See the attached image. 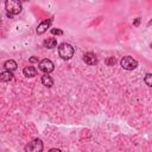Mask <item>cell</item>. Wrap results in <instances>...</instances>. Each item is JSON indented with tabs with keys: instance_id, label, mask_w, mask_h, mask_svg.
<instances>
[{
	"instance_id": "obj_1",
	"label": "cell",
	"mask_w": 152,
	"mask_h": 152,
	"mask_svg": "<svg viewBox=\"0 0 152 152\" xmlns=\"http://www.w3.org/2000/svg\"><path fill=\"white\" fill-rule=\"evenodd\" d=\"M5 8H6L8 15L10 14H19L23 10L21 2L18 0H7L5 2Z\"/></svg>"
},
{
	"instance_id": "obj_2",
	"label": "cell",
	"mask_w": 152,
	"mask_h": 152,
	"mask_svg": "<svg viewBox=\"0 0 152 152\" xmlns=\"http://www.w3.org/2000/svg\"><path fill=\"white\" fill-rule=\"evenodd\" d=\"M58 53H59L61 58H63V59H70L72 57V55H74V48L70 44L63 43L58 48Z\"/></svg>"
},
{
	"instance_id": "obj_3",
	"label": "cell",
	"mask_w": 152,
	"mask_h": 152,
	"mask_svg": "<svg viewBox=\"0 0 152 152\" xmlns=\"http://www.w3.org/2000/svg\"><path fill=\"white\" fill-rule=\"evenodd\" d=\"M43 147L44 145L40 139H33L25 146V152H42Z\"/></svg>"
},
{
	"instance_id": "obj_4",
	"label": "cell",
	"mask_w": 152,
	"mask_h": 152,
	"mask_svg": "<svg viewBox=\"0 0 152 152\" xmlns=\"http://www.w3.org/2000/svg\"><path fill=\"white\" fill-rule=\"evenodd\" d=\"M120 64H121V66H122L124 69H126V70H133V69H135V68L138 66V62H137L134 58H132L131 56L122 57V59L120 61Z\"/></svg>"
},
{
	"instance_id": "obj_5",
	"label": "cell",
	"mask_w": 152,
	"mask_h": 152,
	"mask_svg": "<svg viewBox=\"0 0 152 152\" xmlns=\"http://www.w3.org/2000/svg\"><path fill=\"white\" fill-rule=\"evenodd\" d=\"M38 66H39V70L43 71V72H45V74H49V72L53 71V69H55L53 63H52L50 59H48V58L42 59V61L39 62V65H38Z\"/></svg>"
},
{
	"instance_id": "obj_6",
	"label": "cell",
	"mask_w": 152,
	"mask_h": 152,
	"mask_svg": "<svg viewBox=\"0 0 152 152\" xmlns=\"http://www.w3.org/2000/svg\"><path fill=\"white\" fill-rule=\"evenodd\" d=\"M83 61H84L88 65H95V64L97 63L96 56H95L93 52H87V53H84V56H83Z\"/></svg>"
},
{
	"instance_id": "obj_7",
	"label": "cell",
	"mask_w": 152,
	"mask_h": 152,
	"mask_svg": "<svg viewBox=\"0 0 152 152\" xmlns=\"http://www.w3.org/2000/svg\"><path fill=\"white\" fill-rule=\"evenodd\" d=\"M50 24H51V20H50V19L42 21V23L38 25V27H37V33H38V34H43V33L50 27Z\"/></svg>"
},
{
	"instance_id": "obj_8",
	"label": "cell",
	"mask_w": 152,
	"mask_h": 152,
	"mask_svg": "<svg viewBox=\"0 0 152 152\" xmlns=\"http://www.w3.org/2000/svg\"><path fill=\"white\" fill-rule=\"evenodd\" d=\"M23 72H24V75L26 77H34L37 75V69L33 68V66H26Z\"/></svg>"
},
{
	"instance_id": "obj_9",
	"label": "cell",
	"mask_w": 152,
	"mask_h": 152,
	"mask_svg": "<svg viewBox=\"0 0 152 152\" xmlns=\"http://www.w3.org/2000/svg\"><path fill=\"white\" fill-rule=\"evenodd\" d=\"M42 83H43V86L50 88L53 84V80L51 76H49V74H45L44 76H42Z\"/></svg>"
},
{
	"instance_id": "obj_10",
	"label": "cell",
	"mask_w": 152,
	"mask_h": 152,
	"mask_svg": "<svg viewBox=\"0 0 152 152\" xmlns=\"http://www.w3.org/2000/svg\"><path fill=\"white\" fill-rule=\"evenodd\" d=\"M4 66L6 68L7 71H11V72H12V71H14V70L17 69L18 65H17V63H15L13 59H10V61H6V62H5Z\"/></svg>"
},
{
	"instance_id": "obj_11",
	"label": "cell",
	"mask_w": 152,
	"mask_h": 152,
	"mask_svg": "<svg viewBox=\"0 0 152 152\" xmlns=\"http://www.w3.org/2000/svg\"><path fill=\"white\" fill-rule=\"evenodd\" d=\"M13 78V74L11 71H2L0 75V80L2 82H10Z\"/></svg>"
},
{
	"instance_id": "obj_12",
	"label": "cell",
	"mask_w": 152,
	"mask_h": 152,
	"mask_svg": "<svg viewBox=\"0 0 152 152\" xmlns=\"http://www.w3.org/2000/svg\"><path fill=\"white\" fill-rule=\"evenodd\" d=\"M56 45H57V40L55 38H48L44 42V46L48 49H53V48H56Z\"/></svg>"
},
{
	"instance_id": "obj_13",
	"label": "cell",
	"mask_w": 152,
	"mask_h": 152,
	"mask_svg": "<svg viewBox=\"0 0 152 152\" xmlns=\"http://www.w3.org/2000/svg\"><path fill=\"white\" fill-rule=\"evenodd\" d=\"M145 83L148 86V87H152V74H147L145 76Z\"/></svg>"
},
{
	"instance_id": "obj_14",
	"label": "cell",
	"mask_w": 152,
	"mask_h": 152,
	"mask_svg": "<svg viewBox=\"0 0 152 152\" xmlns=\"http://www.w3.org/2000/svg\"><path fill=\"white\" fill-rule=\"evenodd\" d=\"M106 63H107L108 65H112V64L115 63V58H114V57H110V58H108V59L106 61Z\"/></svg>"
},
{
	"instance_id": "obj_15",
	"label": "cell",
	"mask_w": 152,
	"mask_h": 152,
	"mask_svg": "<svg viewBox=\"0 0 152 152\" xmlns=\"http://www.w3.org/2000/svg\"><path fill=\"white\" fill-rule=\"evenodd\" d=\"M51 32H52L53 34H63V32H62L61 30H57V28H52Z\"/></svg>"
},
{
	"instance_id": "obj_16",
	"label": "cell",
	"mask_w": 152,
	"mask_h": 152,
	"mask_svg": "<svg viewBox=\"0 0 152 152\" xmlns=\"http://www.w3.org/2000/svg\"><path fill=\"white\" fill-rule=\"evenodd\" d=\"M30 62H31V63H36V62H38V59L34 58V57H31V58H30Z\"/></svg>"
},
{
	"instance_id": "obj_17",
	"label": "cell",
	"mask_w": 152,
	"mask_h": 152,
	"mask_svg": "<svg viewBox=\"0 0 152 152\" xmlns=\"http://www.w3.org/2000/svg\"><path fill=\"white\" fill-rule=\"evenodd\" d=\"M48 152H62L61 150H58V148H51L50 151H48Z\"/></svg>"
},
{
	"instance_id": "obj_18",
	"label": "cell",
	"mask_w": 152,
	"mask_h": 152,
	"mask_svg": "<svg viewBox=\"0 0 152 152\" xmlns=\"http://www.w3.org/2000/svg\"><path fill=\"white\" fill-rule=\"evenodd\" d=\"M138 25H139V18H137L134 20V26H138Z\"/></svg>"
},
{
	"instance_id": "obj_19",
	"label": "cell",
	"mask_w": 152,
	"mask_h": 152,
	"mask_svg": "<svg viewBox=\"0 0 152 152\" xmlns=\"http://www.w3.org/2000/svg\"><path fill=\"white\" fill-rule=\"evenodd\" d=\"M151 48H152V43H151Z\"/></svg>"
}]
</instances>
